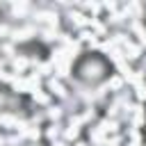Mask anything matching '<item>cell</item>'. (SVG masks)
<instances>
[{"instance_id":"obj_2","label":"cell","mask_w":146,"mask_h":146,"mask_svg":"<svg viewBox=\"0 0 146 146\" xmlns=\"http://www.w3.org/2000/svg\"><path fill=\"white\" fill-rule=\"evenodd\" d=\"M144 137H146V125H144Z\"/></svg>"},{"instance_id":"obj_1","label":"cell","mask_w":146,"mask_h":146,"mask_svg":"<svg viewBox=\"0 0 146 146\" xmlns=\"http://www.w3.org/2000/svg\"><path fill=\"white\" fill-rule=\"evenodd\" d=\"M73 73H75L78 80H82V82H87V84H98V82H103V80L112 73V66H110V62H107L103 55H98V52H87V55H82V57L75 62Z\"/></svg>"}]
</instances>
